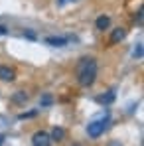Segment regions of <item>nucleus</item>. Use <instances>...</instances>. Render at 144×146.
Masks as SVG:
<instances>
[{
    "mask_svg": "<svg viewBox=\"0 0 144 146\" xmlns=\"http://www.w3.org/2000/svg\"><path fill=\"white\" fill-rule=\"evenodd\" d=\"M97 79V61L93 57H83L77 63V81L81 87H91Z\"/></svg>",
    "mask_w": 144,
    "mask_h": 146,
    "instance_id": "obj_1",
    "label": "nucleus"
},
{
    "mask_svg": "<svg viewBox=\"0 0 144 146\" xmlns=\"http://www.w3.org/2000/svg\"><path fill=\"white\" fill-rule=\"evenodd\" d=\"M107 124H109V113L105 115V119H99V121L89 122V126H87V134H89L91 138L101 136V134H103V130L107 128Z\"/></svg>",
    "mask_w": 144,
    "mask_h": 146,
    "instance_id": "obj_2",
    "label": "nucleus"
},
{
    "mask_svg": "<svg viewBox=\"0 0 144 146\" xmlns=\"http://www.w3.org/2000/svg\"><path fill=\"white\" fill-rule=\"evenodd\" d=\"M32 144H34V146H49V144H51V138H49L48 132L38 130V132L32 136Z\"/></svg>",
    "mask_w": 144,
    "mask_h": 146,
    "instance_id": "obj_3",
    "label": "nucleus"
},
{
    "mask_svg": "<svg viewBox=\"0 0 144 146\" xmlns=\"http://www.w3.org/2000/svg\"><path fill=\"white\" fill-rule=\"evenodd\" d=\"M46 44L48 46H53V48H63L67 44V38H61V36H49L46 38Z\"/></svg>",
    "mask_w": 144,
    "mask_h": 146,
    "instance_id": "obj_4",
    "label": "nucleus"
},
{
    "mask_svg": "<svg viewBox=\"0 0 144 146\" xmlns=\"http://www.w3.org/2000/svg\"><path fill=\"white\" fill-rule=\"evenodd\" d=\"M124 38H126V30L124 28H117V30L111 32V44H119Z\"/></svg>",
    "mask_w": 144,
    "mask_h": 146,
    "instance_id": "obj_5",
    "label": "nucleus"
},
{
    "mask_svg": "<svg viewBox=\"0 0 144 146\" xmlns=\"http://www.w3.org/2000/svg\"><path fill=\"white\" fill-rule=\"evenodd\" d=\"M0 79L2 81H14L16 79V73H14V69L6 67V65H0Z\"/></svg>",
    "mask_w": 144,
    "mask_h": 146,
    "instance_id": "obj_6",
    "label": "nucleus"
},
{
    "mask_svg": "<svg viewBox=\"0 0 144 146\" xmlns=\"http://www.w3.org/2000/svg\"><path fill=\"white\" fill-rule=\"evenodd\" d=\"M95 26H97V30H101V32H105V30H107V28L111 26V18L103 14V16H99V18H97Z\"/></svg>",
    "mask_w": 144,
    "mask_h": 146,
    "instance_id": "obj_7",
    "label": "nucleus"
},
{
    "mask_svg": "<svg viewBox=\"0 0 144 146\" xmlns=\"http://www.w3.org/2000/svg\"><path fill=\"white\" fill-rule=\"evenodd\" d=\"M49 138H51V140H57V142H59V140H63V138H65V130H63L61 126H53V130H51Z\"/></svg>",
    "mask_w": 144,
    "mask_h": 146,
    "instance_id": "obj_8",
    "label": "nucleus"
},
{
    "mask_svg": "<svg viewBox=\"0 0 144 146\" xmlns=\"http://www.w3.org/2000/svg\"><path fill=\"white\" fill-rule=\"evenodd\" d=\"M115 99H117V95L111 91V93H107V95H101V97H97V103H101V105H111Z\"/></svg>",
    "mask_w": 144,
    "mask_h": 146,
    "instance_id": "obj_9",
    "label": "nucleus"
},
{
    "mask_svg": "<svg viewBox=\"0 0 144 146\" xmlns=\"http://www.w3.org/2000/svg\"><path fill=\"white\" fill-rule=\"evenodd\" d=\"M28 101V93H24V91H18V93H14L12 95V103H26Z\"/></svg>",
    "mask_w": 144,
    "mask_h": 146,
    "instance_id": "obj_10",
    "label": "nucleus"
},
{
    "mask_svg": "<svg viewBox=\"0 0 144 146\" xmlns=\"http://www.w3.org/2000/svg\"><path fill=\"white\" fill-rule=\"evenodd\" d=\"M51 103H53V97H51V95H48V93L40 99V107H49Z\"/></svg>",
    "mask_w": 144,
    "mask_h": 146,
    "instance_id": "obj_11",
    "label": "nucleus"
},
{
    "mask_svg": "<svg viewBox=\"0 0 144 146\" xmlns=\"http://www.w3.org/2000/svg\"><path fill=\"white\" fill-rule=\"evenodd\" d=\"M132 55L136 59H142V44H136V48L132 49Z\"/></svg>",
    "mask_w": 144,
    "mask_h": 146,
    "instance_id": "obj_12",
    "label": "nucleus"
},
{
    "mask_svg": "<svg viewBox=\"0 0 144 146\" xmlns=\"http://www.w3.org/2000/svg\"><path fill=\"white\" fill-rule=\"evenodd\" d=\"M38 115V111H30V113H20L18 115V119L20 121H24V119H32V117H36Z\"/></svg>",
    "mask_w": 144,
    "mask_h": 146,
    "instance_id": "obj_13",
    "label": "nucleus"
},
{
    "mask_svg": "<svg viewBox=\"0 0 144 146\" xmlns=\"http://www.w3.org/2000/svg\"><path fill=\"white\" fill-rule=\"evenodd\" d=\"M8 34V28L6 26H0V36H6Z\"/></svg>",
    "mask_w": 144,
    "mask_h": 146,
    "instance_id": "obj_14",
    "label": "nucleus"
},
{
    "mask_svg": "<svg viewBox=\"0 0 144 146\" xmlns=\"http://www.w3.org/2000/svg\"><path fill=\"white\" fill-rule=\"evenodd\" d=\"M26 36H28L30 40H36V34H34V32H26Z\"/></svg>",
    "mask_w": 144,
    "mask_h": 146,
    "instance_id": "obj_15",
    "label": "nucleus"
},
{
    "mask_svg": "<svg viewBox=\"0 0 144 146\" xmlns=\"http://www.w3.org/2000/svg\"><path fill=\"white\" fill-rule=\"evenodd\" d=\"M67 2H71V0H57V4H59V6H65Z\"/></svg>",
    "mask_w": 144,
    "mask_h": 146,
    "instance_id": "obj_16",
    "label": "nucleus"
},
{
    "mask_svg": "<svg viewBox=\"0 0 144 146\" xmlns=\"http://www.w3.org/2000/svg\"><path fill=\"white\" fill-rule=\"evenodd\" d=\"M4 140H6V138H4V134H0V146L4 144Z\"/></svg>",
    "mask_w": 144,
    "mask_h": 146,
    "instance_id": "obj_17",
    "label": "nucleus"
},
{
    "mask_svg": "<svg viewBox=\"0 0 144 146\" xmlns=\"http://www.w3.org/2000/svg\"><path fill=\"white\" fill-rule=\"evenodd\" d=\"M109 146H122L120 142H109Z\"/></svg>",
    "mask_w": 144,
    "mask_h": 146,
    "instance_id": "obj_18",
    "label": "nucleus"
}]
</instances>
